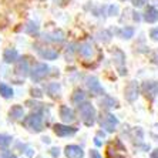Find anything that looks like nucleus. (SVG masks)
<instances>
[{
	"instance_id": "obj_1",
	"label": "nucleus",
	"mask_w": 158,
	"mask_h": 158,
	"mask_svg": "<svg viewBox=\"0 0 158 158\" xmlns=\"http://www.w3.org/2000/svg\"><path fill=\"white\" fill-rule=\"evenodd\" d=\"M24 127L29 128L30 131H34V132H40L43 130V115L40 113H34V114H30L29 117L24 118L23 121Z\"/></svg>"
},
{
	"instance_id": "obj_2",
	"label": "nucleus",
	"mask_w": 158,
	"mask_h": 158,
	"mask_svg": "<svg viewBox=\"0 0 158 158\" xmlns=\"http://www.w3.org/2000/svg\"><path fill=\"white\" fill-rule=\"evenodd\" d=\"M78 110H80V115L81 120L84 121L85 125H93L94 124V120H96V110L94 107L90 103H83L78 106Z\"/></svg>"
},
{
	"instance_id": "obj_3",
	"label": "nucleus",
	"mask_w": 158,
	"mask_h": 158,
	"mask_svg": "<svg viewBox=\"0 0 158 158\" xmlns=\"http://www.w3.org/2000/svg\"><path fill=\"white\" fill-rule=\"evenodd\" d=\"M78 54L84 60H93L94 56H96V47H94L91 43H88V41L81 43L80 46H78Z\"/></svg>"
},
{
	"instance_id": "obj_4",
	"label": "nucleus",
	"mask_w": 158,
	"mask_h": 158,
	"mask_svg": "<svg viewBox=\"0 0 158 158\" xmlns=\"http://www.w3.org/2000/svg\"><path fill=\"white\" fill-rule=\"evenodd\" d=\"M100 124H101V127L106 128L108 132H113L118 124V120L113 114H104V115H101V118H100Z\"/></svg>"
},
{
	"instance_id": "obj_5",
	"label": "nucleus",
	"mask_w": 158,
	"mask_h": 158,
	"mask_svg": "<svg viewBox=\"0 0 158 158\" xmlns=\"http://www.w3.org/2000/svg\"><path fill=\"white\" fill-rule=\"evenodd\" d=\"M47 74H48V67L46 66V64H43V63H40V64H37L33 69V71H31V78H33V81L37 83V81L43 80Z\"/></svg>"
},
{
	"instance_id": "obj_6",
	"label": "nucleus",
	"mask_w": 158,
	"mask_h": 158,
	"mask_svg": "<svg viewBox=\"0 0 158 158\" xmlns=\"http://www.w3.org/2000/svg\"><path fill=\"white\" fill-rule=\"evenodd\" d=\"M54 132L59 137H69V135L76 134V132H77V128L69 127V125H63V124H56L54 125Z\"/></svg>"
},
{
	"instance_id": "obj_7",
	"label": "nucleus",
	"mask_w": 158,
	"mask_h": 158,
	"mask_svg": "<svg viewBox=\"0 0 158 158\" xmlns=\"http://www.w3.org/2000/svg\"><path fill=\"white\" fill-rule=\"evenodd\" d=\"M137 96H138V84L135 81H131L125 88V97H127L128 101H134L137 98Z\"/></svg>"
},
{
	"instance_id": "obj_8",
	"label": "nucleus",
	"mask_w": 158,
	"mask_h": 158,
	"mask_svg": "<svg viewBox=\"0 0 158 158\" xmlns=\"http://www.w3.org/2000/svg\"><path fill=\"white\" fill-rule=\"evenodd\" d=\"M84 152L78 145H67L66 147V157L67 158H83Z\"/></svg>"
},
{
	"instance_id": "obj_9",
	"label": "nucleus",
	"mask_w": 158,
	"mask_h": 158,
	"mask_svg": "<svg viewBox=\"0 0 158 158\" xmlns=\"http://www.w3.org/2000/svg\"><path fill=\"white\" fill-rule=\"evenodd\" d=\"M87 87L90 88V91L94 94H103V87L100 85L98 80L96 77H87Z\"/></svg>"
},
{
	"instance_id": "obj_10",
	"label": "nucleus",
	"mask_w": 158,
	"mask_h": 158,
	"mask_svg": "<svg viewBox=\"0 0 158 158\" xmlns=\"http://www.w3.org/2000/svg\"><path fill=\"white\" fill-rule=\"evenodd\" d=\"M144 19H145V22L148 23H155L158 22V10L154 7H148L144 13Z\"/></svg>"
},
{
	"instance_id": "obj_11",
	"label": "nucleus",
	"mask_w": 158,
	"mask_h": 158,
	"mask_svg": "<svg viewBox=\"0 0 158 158\" xmlns=\"http://www.w3.org/2000/svg\"><path fill=\"white\" fill-rule=\"evenodd\" d=\"M39 53H40V56L43 57V59H46V60H56L57 57H59V52L54 50V48H46V50L40 48Z\"/></svg>"
},
{
	"instance_id": "obj_12",
	"label": "nucleus",
	"mask_w": 158,
	"mask_h": 158,
	"mask_svg": "<svg viewBox=\"0 0 158 158\" xmlns=\"http://www.w3.org/2000/svg\"><path fill=\"white\" fill-rule=\"evenodd\" d=\"M60 117H61L66 123L74 121V114H73V111H71V108H69L67 106H63L61 108H60Z\"/></svg>"
},
{
	"instance_id": "obj_13",
	"label": "nucleus",
	"mask_w": 158,
	"mask_h": 158,
	"mask_svg": "<svg viewBox=\"0 0 158 158\" xmlns=\"http://www.w3.org/2000/svg\"><path fill=\"white\" fill-rule=\"evenodd\" d=\"M17 52H16L15 48H6L3 53V60L6 63H15L17 60Z\"/></svg>"
},
{
	"instance_id": "obj_14",
	"label": "nucleus",
	"mask_w": 158,
	"mask_h": 158,
	"mask_svg": "<svg viewBox=\"0 0 158 158\" xmlns=\"http://www.w3.org/2000/svg\"><path fill=\"white\" fill-rule=\"evenodd\" d=\"M9 114H10V117L13 120H19V118H22L24 115V110H23L22 106H13Z\"/></svg>"
},
{
	"instance_id": "obj_15",
	"label": "nucleus",
	"mask_w": 158,
	"mask_h": 158,
	"mask_svg": "<svg viewBox=\"0 0 158 158\" xmlns=\"http://www.w3.org/2000/svg\"><path fill=\"white\" fill-rule=\"evenodd\" d=\"M144 91L147 93V96H154L158 94V83H145L144 84Z\"/></svg>"
},
{
	"instance_id": "obj_16",
	"label": "nucleus",
	"mask_w": 158,
	"mask_h": 158,
	"mask_svg": "<svg viewBox=\"0 0 158 158\" xmlns=\"http://www.w3.org/2000/svg\"><path fill=\"white\" fill-rule=\"evenodd\" d=\"M0 94H2L4 98H10V97H13V90H11V87H9L7 84L2 83V84H0Z\"/></svg>"
},
{
	"instance_id": "obj_17",
	"label": "nucleus",
	"mask_w": 158,
	"mask_h": 158,
	"mask_svg": "<svg viewBox=\"0 0 158 158\" xmlns=\"http://www.w3.org/2000/svg\"><path fill=\"white\" fill-rule=\"evenodd\" d=\"M16 71H17V74H20L22 77H26V76H27V71H29L27 63L26 61H20L17 64V67H16Z\"/></svg>"
},
{
	"instance_id": "obj_18",
	"label": "nucleus",
	"mask_w": 158,
	"mask_h": 158,
	"mask_svg": "<svg viewBox=\"0 0 158 158\" xmlns=\"http://www.w3.org/2000/svg\"><path fill=\"white\" fill-rule=\"evenodd\" d=\"M118 57H120V59H117V60L114 59L115 60V64H117V69L120 70V74H121V76H124V74H125V69L121 66V64H123V60H124V54H123L120 50H118Z\"/></svg>"
},
{
	"instance_id": "obj_19",
	"label": "nucleus",
	"mask_w": 158,
	"mask_h": 158,
	"mask_svg": "<svg viewBox=\"0 0 158 158\" xmlns=\"http://www.w3.org/2000/svg\"><path fill=\"white\" fill-rule=\"evenodd\" d=\"M84 98H85V94L81 90H77L73 94V103H76V104H80V101H83Z\"/></svg>"
},
{
	"instance_id": "obj_20",
	"label": "nucleus",
	"mask_w": 158,
	"mask_h": 158,
	"mask_svg": "<svg viewBox=\"0 0 158 158\" xmlns=\"http://www.w3.org/2000/svg\"><path fill=\"white\" fill-rule=\"evenodd\" d=\"M11 143V137L10 135H4V134H0V147H7Z\"/></svg>"
},
{
	"instance_id": "obj_21",
	"label": "nucleus",
	"mask_w": 158,
	"mask_h": 158,
	"mask_svg": "<svg viewBox=\"0 0 158 158\" xmlns=\"http://www.w3.org/2000/svg\"><path fill=\"white\" fill-rule=\"evenodd\" d=\"M120 34H121V37H124V39H130V37H132V34H134V30H132L131 27H127V29H123L121 31H120Z\"/></svg>"
},
{
	"instance_id": "obj_22",
	"label": "nucleus",
	"mask_w": 158,
	"mask_h": 158,
	"mask_svg": "<svg viewBox=\"0 0 158 158\" xmlns=\"http://www.w3.org/2000/svg\"><path fill=\"white\" fill-rule=\"evenodd\" d=\"M101 104H103V107H107V108H110V107H115L117 101H114L113 98H108V97H107V98L104 100V101H103Z\"/></svg>"
},
{
	"instance_id": "obj_23",
	"label": "nucleus",
	"mask_w": 158,
	"mask_h": 158,
	"mask_svg": "<svg viewBox=\"0 0 158 158\" xmlns=\"http://www.w3.org/2000/svg\"><path fill=\"white\" fill-rule=\"evenodd\" d=\"M0 158H16V155L11 154L10 151L7 150H2L0 151Z\"/></svg>"
},
{
	"instance_id": "obj_24",
	"label": "nucleus",
	"mask_w": 158,
	"mask_h": 158,
	"mask_svg": "<svg viewBox=\"0 0 158 158\" xmlns=\"http://www.w3.org/2000/svg\"><path fill=\"white\" fill-rule=\"evenodd\" d=\"M26 31L27 33H30V34L37 33V26L36 24H33V23H29V26L26 27Z\"/></svg>"
},
{
	"instance_id": "obj_25",
	"label": "nucleus",
	"mask_w": 158,
	"mask_h": 158,
	"mask_svg": "<svg viewBox=\"0 0 158 158\" xmlns=\"http://www.w3.org/2000/svg\"><path fill=\"white\" fill-rule=\"evenodd\" d=\"M90 158H101V155H100L98 151L91 150V151H90Z\"/></svg>"
},
{
	"instance_id": "obj_26",
	"label": "nucleus",
	"mask_w": 158,
	"mask_h": 158,
	"mask_svg": "<svg viewBox=\"0 0 158 158\" xmlns=\"http://www.w3.org/2000/svg\"><path fill=\"white\" fill-rule=\"evenodd\" d=\"M144 3H147V0H132V4H134V6H137V7L143 6Z\"/></svg>"
},
{
	"instance_id": "obj_27",
	"label": "nucleus",
	"mask_w": 158,
	"mask_h": 158,
	"mask_svg": "<svg viewBox=\"0 0 158 158\" xmlns=\"http://www.w3.org/2000/svg\"><path fill=\"white\" fill-rule=\"evenodd\" d=\"M151 37H152L154 40H158V29L151 30Z\"/></svg>"
},
{
	"instance_id": "obj_28",
	"label": "nucleus",
	"mask_w": 158,
	"mask_h": 158,
	"mask_svg": "<svg viewBox=\"0 0 158 158\" xmlns=\"http://www.w3.org/2000/svg\"><path fill=\"white\" fill-rule=\"evenodd\" d=\"M52 154H53V157H59V148H53L52 150Z\"/></svg>"
},
{
	"instance_id": "obj_29",
	"label": "nucleus",
	"mask_w": 158,
	"mask_h": 158,
	"mask_svg": "<svg viewBox=\"0 0 158 158\" xmlns=\"http://www.w3.org/2000/svg\"><path fill=\"white\" fill-rule=\"evenodd\" d=\"M151 158H158V148L155 151H152V154H151Z\"/></svg>"
}]
</instances>
